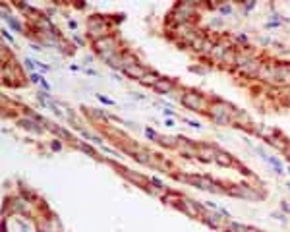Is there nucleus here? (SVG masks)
<instances>
[{"instance_id": "f257e3e1", "label": "nucleus", "mask_w": 290, "mask_h": 232, "mask_svg": "<svg viewBox=\"0 0 290 232\" xmlns=\"http://www.w3.org/2000/svg\"><path fill=\"white\" fill-rule=\"evenodd\" d=\"M184 103H186V104H191V107H196V108H197L199 99H197V97H193V95H188V97H184Z\"/></svg>"}]
</instances>
